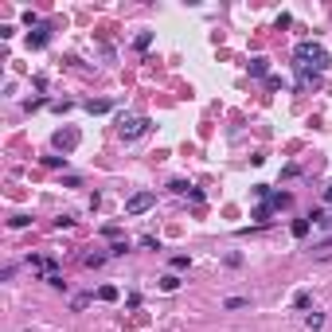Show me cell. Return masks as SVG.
Masks as SVG:
<instances>
[{
  "label": "cell",
  "instance_id": "1",
  "mask_svg": "<svg viewBox=\"0 0 332 332\" xmlns=\"http://www.w3.org/2000/svg\"><path fill=\"white\" fill-rule=\"evenodd\" d=\"M149 207H157V196L153 192H137V196L125 199V215H145Z\"/></svg>",
  "mask_w": 332,
  "mask_h": 332
},
{
  "label": "cell",
  "instance_id": "4",
  "mask_svg": "<svg viewBox=\"0 0 332 332\" xmlns=\"http://www.w3.org/2000/svg\"><path fill=\"white\" fill-rule=\"evenodd\" d=\"M74 141H78L74 133H59V137H55V145H59V149H74Z\"/></svg>",
  "mask_w": 332,
  "mask_h": 332
},
{
  "label": "cell",
  "instance_id": "5",
  "mask_svg": "<svg viewBox=\"0 0 332 332\" xmlns=\"http://www.w3.org/2000/svg\"><path fill=\"white\" fill-rule=\"evenodd\" d=\"M309 227H313V219H297V223H293V234H297V238H305V234H309Z\"/></svg>",
  "mask_w": 332,
  "mask_h": 332
},
{
  "label": "cell",
  "instance_id": "6",
  "mask_svg": "<svg viewBox=\"0 0 332 332\" xmlns=\"http://www.w3.org/2000/svg\"><path fill=\"white\" fill-rule=\"evenodd\" d=\"M47 39H51V35H47V28H39V32H35V35H32V39H28V43H32V47H43V43H47Z\"/></svg>",
  "mask_w": 332,
  "mask_h": 332
},
{
  "label": "cell",
  "instance_id": "9",
  "mask_svg": "<svg viewBox=\"0 0 332 332\" xmlns=\"http://www.w3.org/2000/svg\"><path fill=\"white\" fill-rule=\"evenodd\" d=\"M168 188H172V192H192V184H188V180H172Z\"/></svg>",
  "mask_w": 332,
  "mask_h": 332
},
{
  "label": "cell",
  "instance_id": "11",
  "mask_svg": "<svg viewBox=\"0 0 332 332\" xmlns=\"http://www.w3.org/2000/svg\"><path fill=\"white\" fill-rule=\"evenodd\" d=\"M86 110H90V113H106V110H110V102H90Z\"/></svg>",
  "mask_w": 332,
  "mask_h": 332
},
{
  "label": "cell",
  "instance_id": "12",
  "mask_svg": "<svg viewBox=\"0 0 332 332\" xmlns=\"http://www.w3.org/2000/svg\"><path fill=\"white\" fill-rule=\"evenodd\" d=\"M325 199H329V203H332V188H329V192H325Z\"/></svg>",
  "mask_w": 332,
  "mask_h": 332
},
{
  "label": "cell",
  "instance_id": "10",
  "mask_svg": "<svg viewBox=\"0 0 332 332\" xmlns=\"http://www.w3.org/2000/svg\"><path fill=\"white\" fill-rule=\"evenodd\" d=\"M223 305H227V309H242V305H246V297H227Z\"/></svg>",
  "mask_w": 332,
  "mask_h": 332
},
{
  "label": "cell",
  "instance_id": "3",
  "mask_svg": "<svg viewBox=\"0 0 332 332\" xmlns=\"http://www.w3.org/2000/svg\"><path fill=\"white\" fill-rule=\"evenodd\" d=\"M161 289H165V293H176V289H180V277H176V274H165V277H161Z\"/></svg>",
  "mask_w": 332,
  "mask_h": 332
},
{
  "label": "cell",
  "instance_id": "2",
  "mask_svg": "<svg viewBox=\"0 0 332 332\" xmlns=\"http://www.w3.org/2000/svg\"><path fill=\"white\" fill-rule=\"evenodd\" d=\"M153 129V121L149 117H133V121H121V137L125 141H137V137H145Z\"/></svg>",
  "mask_w": 332,
  "mask_h": 332
},
{
  "label": "cell",
  "instance_id": "8",
  "mask_svg": "<svg viewBox=\"0 0 332 332\" xmlns=\"http://www.w3.org/2000/svg\"><path fill=\"white\" fill-rule=\"evenodd\" d=\"M98 297H102V301H117V289H113V285H102Z\"/></svg>",
  "mask_w": 332,
  "mask_h": 332
},
{
  "label": "cell",
  "instance_id": "7",
  "mask_svg": "<svg viewBox=\"0 0 332 332\" xmlns=\"http://www.w3.org/2000/svg\"><path fill=\"white\" fill-rule=\"evenodd\" d=\"M266 70H270L266 59H254V63H250V74H266Z\"/></svg>",
  "mask_w": 332,
  "mask_h": 332
}]
</instances>
